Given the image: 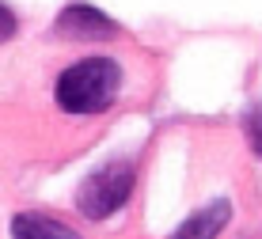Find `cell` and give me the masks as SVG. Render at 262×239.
Masks as SVG:
<instances>
[{
	"instance_id": "cell-1",
	"label": "cell",
	"mask_w": 262,
	"mask_h": 239,
	"mask_svg": "<svg viewBox=\"0 0 262 239\" xmlns=\"http://www.w3.org/2000/svg\"><path fill=\"white\" fill-rule=\"evenodd\" d=\"M122 84V69L111 57H88L57 76V106L69 114H99L114 103Z\"/></svg>"
},
{
	"instance_id": "cell-2",
	"label": "cell",
	"mask_w": 262,
	"mask_h": 239,
	"mask_svg": "<svg viewBox=\"0 0 262 239\" xmlns=\"http://www.w3.org/2000/svg\"><path fill=\"white\" fill-rule=\"evenodd\" d=\"M133 182H137L133 163H125V160L103 163L99 171H92L84 179V186H80V194H76L80 213L92 216V220H103V216L118 213L125 201H129V194H133Z\"/></svg>"
},
{
	"instance_id": "cell-3",
	"label": "cell",
	"mask_w": 262,
	"mask_h": 239,
	"mask_svg": "<svg viewBox=\"0 0 262 239\" xmlns=\"http://www.w3.org/2000/svg\"><path fill=\"white\" fill-rule=\"evenodd\" d=\"M53 31H57L61 38H114V34H118V23H114L111 15H103L99 8H92V4H69L65 12L57 15Z\"/></svg>"
},
{
	"instance_id": "cell-4",
	"label": "cell",
	"mask_w": 262,
	"mask_h": 239,
	"mask_svg": "<svg viewBox=\"0 0 262 239\" xmlns=\"http://www.w3.org/2000/svg\"><path fill=\"white\" fill-rule=\"evenodd\" d=\"M228 216H232L228 201H213V205L198 209L194 216H186V224L175 232V239H216L221 228L228 224Z\"/></svg>"
},
{
	"instance_id": "cell-5",
	"label": "cell",
	"mask_w": 262,
	"mask_h": 239,
	"mask_svg": "<svg viewBox=\"0 0 262 239\" xmlns=\"http://www.w3.org/2000/svg\"><path fill=\"white\" fill-rule=\"evenodd\" d=\"M12 239H80L69 224H57L38 213H19L12 220Z\"/></svg>"
},
{
	"instance_id": "cell-6",
	"label": "cell",
	"mask_w": 262,
	"mask_h": 239,
	"mask_svg": "<svg viewBox=\"0 0 262 239\" xmlns=\"http://www.w3.org/2000/svg\"><path fill=\"white\" fill-rule=\"evenodd\" d=\"M247 137H251V148H255V156L262 160V106H255L247 114Z\"/></svg>"
},
{
	"instance_id": "cell-7",
	"label": "cell",
	"mask_w": 262,
	"mask_h": 239,
	"mask_svg": "<svg viewBox=\"0 0 262 239\" xmlns=\"http://www.w3.org/2000/svg\"><path fill=\"white\" fill-rule=\"evenodd\" d=\"M15 15H12V8H4L0 4V42H8V38H15Z\"/></svg>"
}]
</instances>
